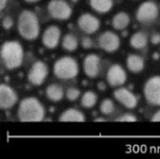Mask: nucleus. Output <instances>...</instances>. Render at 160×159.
<instances>
[{"label":"nucleus","mask_w":160,"mask_h":159,"mask_svg":"<svg viewBox=\"0 0 160 159\" xmlns=\"http://www.w3.org/2000/svg\"><path fill=\"white\" fill-rule=\"evenodd\" d=\"M95 121H96V122H98V121H101V122H105V120H102V118H98V119L97 118V119H96Z\"/></svg>","instance_id":"33"},{"label":"nucleus","mask_w":160,"mask_h":159,"mask_svg":"<svg viewBox=\"0 0 160 159\" xmlns=\"http://www.w3.org/2000/svg\"><path fill=\"white\" fill-rule=\"evenodd\" d=\"M82 48L88 50V49H91L93 47V40L89 37H85L82 39V42H81Z\"/></svg>","instance_id":"28"},{"label":"nucleus","mask_w":160,"mask_h":159,"mask_svg":"<svg viewBox=\"0 0 160 159\" xmlns=\"http://www.w3.org/2000/svg\"><path fill=\"white\" fill-rule=\"evenodd\" d=\"M17 28L20 36L26 40H35L39 36V21L36 13L31 10H22L18 17Z\"/></svg>","instance_id":"3"},{"label":"nucleus","mask_w":160,"mask_h":159,"mask_svg":"<svg viewBox=\"0 0 160 159\" xmlns=\"http://www.w3.org/2000/svg\"><path fill=\"white\" fill-rule=\"evenodd\" d=\"M0 55L5 67L13 70L21 67L23 61V48L22 44L15 40L5 41L1 46Z\"/></svg>","instance_id":"2"},{"label":"nucleus","mask_w":160,"mask_h":159,"mask_svg":"<svg viewBox=\"0 0 160 159\" xmlns=\"http://www.w3.org/2000/svg\"><path fill=\"white\" fill-rule=\"evenodd\" d=\"M90 7L98 13H107L113 7L112 0H89Z\"/></svg>","instance_id":"21"},{"label":"nucleus","mask_w":160,"mask_h":159,"mask_svg":"<svg viewBox=\"0 0 160 159\" xmlns=\"http://www.w3.org/2000/svg\"><path fill=\"white\" fill-rule=\"evenodd\" d=\"M100 112L104 115H110L113 111H114V103L112 99L110 98H106L104 100H102V102L100 103V107H99Z\"/></svg>","instance_id":"24"},{"label":"nucleus","mask_w":160,"mask_h":159,"mask_svg":"<svg viewBox=\"0 0 160 159\" xmlns=\"http://www.w3.org/2000/svg\"><path fill=\"white\" fill-rule=\"evenodd\" d=\"M129 44L135 50H142L148 44V37L143 32H136L131 36Z\"/></svg>","instance_id":"20"},{"label":"nucleus","mask_w":160,"mask_h":159,"mask_svg":"<svg viewBox=\"0 0 160 159\" xmlns=\"http://www.w3.org/2000/svg\"><path fill=\"white\" fill-rule=\"evenodd\" d=\"M150 41L153 45H158L160 44V34L159 33H154L151 36Z\"/></svg>","instance_id":"29"},{"label":"nucleus","mask_w":160,"mask_h":159,"mask_svg":"<svg viewBox=\"0 0 160 159\" xmlns=\"http://www.w3.org/2000/svg\"><path fill=\"white\" fill-rule=\"evenodd\" d=\"M79 41L73 34H66L62 38V47L68 52H74L78 49Z\"/></svg>","instance_id":"22"},{"label":"nucleus","mask_w":160,"mask_h":159,"mask_svg":"<svg viewBox=\"0 0 160 159\" xmlns=\"http://www.w3.org/2000/svg\"><path fill=\"white\" fill-rule=\"evenodd\" d=\"M24 1L27 3H36V2H38L39 0H24Z\"/></svg>","instance_id":"32"},{"label":"nucleus","mask_w":160,"mask_h":159,"mask_svg":"<svg viewBox=\"0 0 160 159\" xmlns=\"http://www.w3.org/2000/svg\"><path fill=\"white\" fill-rule=\"evenodd\" d=\"M159 14V8L156 2L154 1H145L142 3L137 11H136V18L138 22L142 23H149L153 22Z\"/></svg>","instance_id":"7"},{"label":"nucleus","mask_w":160,"mask_h":159,"mask_svg":"<svg viewBox=\"0 0 160 159\" xmlns=\"http://www.w3.org/2000/svg\"><path fill=\"white\" fill-rule=\"evenodd\" d=\"M61 37V30L57 25H50L48 26L42 34L41 41L44 47L49 50L55 49L60 41Z\"/></svg>","instance_id":"14"},{"label":"nucleus","mask_w":160,"mask_h":159,"mask_svg":"<svg viewBox=\"0 0 160 159\" xmlns=\"http://www.w3.org/2000/svg\"><path fill=\"white\" fill-rule=\"evenodd\" d=\"M106 79L111 87H120L125 84L128 76L125 68L121 65L113 64L109 67Z\"/></svg>","instance_id":"10"},{"label":"nucleus","mask_w":160,"mask_h":159,"mask_svg":"<svg viewBox=\"0 0 160 159\" xmlns=\"http://www.w3.org/2000/svg\"><path fill=\"white\" fill-rule=\"evenodd\" d=\"M130 23V16L125 12V11H120L117 12L112 20V25L115 30L121 31L126 29Z\"/></svg>","instance_id":"18"},{"label":"nucleus","mask_w":160,"mask_h":159,"mask_svg":"<svg viewBox=\"0 0 160 159\" xmlns=\"http://www.w3.org/2000/svg\"><path fill=\"white\" fill-rule=\"evenodd\" d=\"M2 25H3V27H4L6 30H8V29H10V28L13 26V20H12L10 17L7 16V17H5V18L3 19V21H2Z\"/></svg>","instance_id":"27"},{"label":"nucleus","mask_w":160,"mask_h":159,"mask_svg":"<svg viewBox=\"0 0 160 159\" xmlns=\"http://www.w3.org/2000/svg\"><path fill=\"white\" fill-rule=\"evenodd\" d=\"M151 121L152 122H160V110H158L157 112H155V114L152 116Z\"/></svg>","instance_id":"30"},{"label":"nucleus","mask_w":160,"mask_h":159,"mask_svg":"<svg viewBox=\"0 0 160 159\" xmlns=\"http://www.w3.org/2000/svg\"><path fill=\"white\" fill-rule=\"evenodd\" d=\"M98 102V96L93 91H86L82 94L81 104L84 109H92Z\"/></svg>","instance_id":"23"},{"label":"nucleus","mask_w":160,"mask_h":159,"mask_svg":"<svg viewBox=\"0 0 160 159\" xmlns=\"http://www.w3.org/2000/svg\"><path fill=\"white\" fill-rule=\"evenodd\" d=\"M48 74V66L44 62L38 60L36 61L29 69L27 73V80L31 84L35 86H40L47 79Z\"/></svg>","instance_id":"8"},{"label":"nucleus","mask_w":160,"mask_h":159,"mask_svg":"<svg viewBox=\"0 0 160 159\" xmlns=\"http://www.w3.org/2000/svg\"><path fill=\"white\" fill-rule=\"evenodd\" d=\"M52 71L54 76L59 80H72L78 76L80 68L75 58L63 56L54 62Z\"/></svg>","instance_id":"4"},{"label":"nucleus","mask_w":160,"mask_h":159,"mask_svg":"<svg viewBox=\"0 0 160 159\" xmlns=\"http://www.w3.org/2000/svg\"><path fill=\"white\" fill-rule=\"evenodd\" d=\"M8 3V0H0V9L3 10Z\"/></svg>","instance_id":"31"},{"label":"nucleus","mask_w":160,"mask_h":159,"mask_svg":"<svg viewBox=\"0 0 160 159\" xmlns=\"http://www.w3.org/2000/svg\"><path fill=\"white\" fill-rule=\"evenodd\" d=\"M98 45L107 52H114L120 48L121 40L117 34L108 30L98 37Z\"/></svg>","instance_id":"9"},{"label":"nucleus","mask_w":160,"mask_h":159,"mask_svg":"<svg viewBox=\"0 0 160 159\" xmlns=\"http://www.w3.org/2000/svg\"><path fill=\"white\" fill-rule=\"evenodd\" d=\"M45 95L50 101L59 102L63 99L65 93H64L63 88L60 85L55 84V83H52V84L47 86V88L45 90Z\"/></svg>","instance_id":"19"},{"label":"nucleus","mask_w":160,"mask_h":159,"mask_svg":"<svg viewBox=\"0 0 160 159\" xmlns=\"http://www.w3.org/2000/svg\"><path fill=\"white\" fill-rule=\"evenodd\" d=\"M143 95L148 104L160 106V76H153L146 81Z\"/></svg>","instance_id":"6"},{"label":"nucleus","mask_w":160,"mask_h":159,"mask_svg":"<svg viewBox=\"0 0 160 159\" xmlns=\"http://www.w3.org/2000/svg\"><path fill=\"white\" fill-rule=\"evenodd\" d=\"M18 101V96L15 90L8 84L0 85V108L2 110H9Z\"/></svg>","instance_id":"15"},{"label":"nucleus","mask_w":160,"mask_h":159,"mask_svg":"<svg viewBox=\"0 0 160 159\" xmlns=\"http://www.w3.org/2000/svg\"><path fill=\"white\" fill-rule=\"evenodd\" d=\"M114 98L122 104L124 107L129 110H133L138 105V97L137 96L126 87H119L113 92Z\"/></svg>","instance_id":"12"},{"label":"nucleus","mask_w":160,"mask_h":159,"mask_svg":"<svg viewBox=\"0 0 160 159\" xmlns=\"http://www.w3.org/2000/svg\"><path fill=\"white\" fill-rule=\"evenodd\" d=\"M17 114L21 122H41L45 118L46 110L37 97H27L21 100Z\"/></svg>","instance_id":"1"},{"label":"nucleus","mask_w":160,"mask_h":159,"mask_svg":"<svg viewBox=\"0 0 160 159\" xmlns=\"http://www.w3.org/2000/svg\"><path fill=\"white\" fill-rule=\"evenodd\" d=\"M81 97V91L77 87H69L66 92V97L69 101H76Z\"/></svg>","instance_id":"25"},{"label":"nucleus","mask_w":160,"mask_h":159,"mask_svg":"<svg viewBox=\"0 0 160 159\" xmlns=\"http://www.w3.org/2000/svg\"><path fill=\"white\" fill-rule=\"evenodd\" d=\"M47 10L52 19L58 21L68 20L72 15V7L66 0H51Z\"/></svg>","instance_id":"5"},{"label":"nucleus","mask_w":160,"mask_h":159,"mask_svg":"<svg viewBox=\"0 0 160 159\" xmlns=\"http://www.w3.org/2000/svg\"><path fill=\"white\" fill-rule=\"evenodd\" d=\"M58 120L60 122H84L85 115L78 109L69 108L61 113Z\"/></svg>","instance_id":"16"},{"label":"nucleus","mask_w":160,"mask_h":159,"mask_svg":"<svg viewBox=\"0 0 160 159\" xmlns=\"http://www.w3.org/2000/svg\"><path fill=\"white\" fill-rule=\"evenodd\" d=\"M79 28L87 35H92L98 32L100 27V21L98 17L91 13H82L77 21Z\"/></svg>","instance_id":"11"},{"label":"nucleus","mask_w":160,"mask_h":159,"mask_svg":"<svg viewBox=\"0 0 160 159\" xmlns=\"http://www.w3.org/2000/svg\"><path fill=\"white\" fill-rule=\"evenodd\" d=\"M100 57L96 53L87 54L82 62V68L84 74L91 79L98 77L100 71Z\"/></svg>","instance_id":"13"},{"label":"nucleus","mask_w":160,"mask_h":159,"mask_svg":"<svg viewBox=\"0 0 160 159\" xmlns=\"http://www.w3.org/2000/svg\"><path fill=\"white\" fill-rule=\"evenodd\" d=\"M138 119L137 117L132 113H125L121 116H119L115 121L116 122H136Z\"/></svg>","instance_id":"26"},{"label":"nucleus","mask_w":160,"mask_h":159,"mask_svg":"<svg viewBox=\"0 0 160 159\" xmlns=\"http://www.w3.org/2000/svg\"><path fill=\"white\" fill-rule=\"evenodd\" d=\"M126 65L128 69L132 73H140L141 71L143 70L145 63H144V59L142 56L131 53L127 57Z\"/></svg>","instance_id":"17"}]
</instances>
